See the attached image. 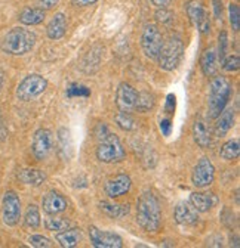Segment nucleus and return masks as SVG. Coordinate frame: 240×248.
<instances>
[{"instance_id": "nucleus-1", "label": "nucleus", "mask_w": 240, "mask_h": 248, "mask_svg": "<svg viewBox=\"0 0 240 248\" xmlns=\"http://www.w3.org/2000/svg\"><path fill=\"white\" fill-rule=\"evenodd\" d=\"M137 222L147 232H156L160 228V204L150 191L144 192L137 202Z\"/></svg>"}, {"instance_id": "nucleus-2", "label": "nucleus", "mask_w": 240, "mask_h": 248, "mask_svg": "<svg viewBox=\"0 0 240 248\" xmlns=\"http://www.w3.org/2000/svg\"><path fill=\"white\" fill-rule=\"evenodd\" d=\"M231 96L230 81L223 76H214L209 84V98H207V115L209 118H217L223 109L227 107Z\"/></svg>"}, {"instance_id": "nucleus-3", "label": "nucleus", "mask_w": 240, "mask_h": 248, "mask_svg": "<svg viewBox=\"0 0 240 248\" xmlns=\"http://www.w3.org/2000/svg\"><path fill=\"white\" fill-rule=\"evenodd\" d=\"M36 34L22 27L12 28L3 37L2 50L9 55H25L36 45Z\"/></svg>"}, {"instance_id": "nucleus-4", "label": "nucleus", "mask_w": 240, "mask_h": 248, "mask_svg": "<svg viewBox=\"0 0 240 248\" xmlns=\"http://www.w3.org/2000/svg\"><path fill=\"white\" fill-rule=\"evenodd\" d=\"M126 157V152L120 143L119 138L113 133H108L103 139H100L98 148H97V158L101 163L113 164L123 161Z\"/></svg>"}, {"instance_id": "nucleus-5", "label": "nucleus", "mask_w": 240, "mask_h": 248, "mask_svg": "<svg viewBox=\"0 0 240 248\" xmlns=\"http://www.w3.org/2000/svg\"><path fill=\"white\" fill-rule=\"evenodd\" d=\"M183 52H184V46L181 39L171 37L168 42L163 43L157 55L159 67L165 71H173L179 65V61L183 58Z\"/></svg>"}, {"instance_id": "nucleus-6", "label": "nucleus", "mask_w": 240, "mask_h": 248, "mask_svg": "<svg viewBox=\"0 0 240 248\" xmlns=\"http://www.w3.org/2000/svg\"><path fill=\"white\" fill-rule=\"evenodd\" d=\"M48 87V80L39 74H30L27 76L17 87V98L19 101L28 102L46 90Z\"/></svg>"}, {"instance_id": "nucleus-7", "label": "nucleus", "mask_w": 240, "mask_h": 248, "mask_svg": "<svg viewBox=\"0 0 240 248\" xmlns=\"http://www.w3.org/2000/svg\"><path fill=\"white\" fill-rule=\"evenodd\" d=\"M141 46L147 58L150 59H157V55L163 46V37L160 30L154 24H147L142 36H141Z\"/></svg>"}, {"instance_id": "nucleus-8", "label": "nucleus", "mask_w": 240, "mask_h": 248, "mask_svg": "<svg viewBox=\"0 0 240 248\" xmlns=\"http://www.w3.org/2000/svg\"><path fill=\"white\" fill-rule=\"evenodd\" d=\"M187 14L191 24L203 36L211 33V18H209V14L206 12V9L199 0H190L187 3Z\"/></svg>"}, {"instance_id": "nucleus-9", "label": "nucleus", "mask_w": 240, "mask_h": 248, "mask_svg": "<svg viewBox=\"0 0 240 248\" xmlns=\"http://www.w3.org/2000/svg\"><path fill=\"white\" fill-rule=\"evenodd\" d=\"M215 179V167L211 163V160L203 157L199 160L196 164L193 174H191V182L196 188H207L209 185L214 183Z\"/></svg>"}, {"instance_id": "nucleus-10", "label": "nucleus", "mask_w": 240, "mask_h": 248, "mask_svg": "<svg viewBox=\"0 0 240 248\" xmlns=\"http://www.w3.org/2000/svg\"><path fill=\"white\" fill-rule=\"evenodd\" d=\"M2 219L8 226H17L21 219V201L14 191H8L3 195Z\"/></svg>"}, {"instance_id": "nucleus-11", "label": "nucleus", "mask_w": 240, "mask_h": 248, "mask_svg": "<svg viewBox=\"0 0 240 248\" xmlns=\"http://www.w3.org/2000/svg\"><path fill=\"white\" fill-rule=\"evenodd\" d=\"M52 149H53V138H52L51 130L39 129L34 133L33 142H32V151L36 160L43 161L45 158H48V155L52 152Z\"/></svg>"}, {"instance_id": "nucleus-12", "label": "nucleus", "mask_w": 240, "mask_h": 248, "mask_svg": "<svg viewBox=\"0 0 240 248\" xmlns=\"http://www.w3.org/2000/svg\"><path fill=\"white\" fill-rule=\"evenodd\" d=\"M89 238L95 248H120L123 241L117 233L108 231H100L95 226L89 228Z\"/></svg>"}, {"instance_id": "nucleus-13", "label": "nucleus", "mask_w": 240, "mask_h": 248, "mask_svg": "<svg viewBox=\"0 0 240 248\" xmlns=\"http://www.w3.org/2000/svg\"><path fill=\"white\" fill-rule=\"evenodd\" d=\"M138 92L128 83H120L116 92V105L120 111L131 112L137 107Z\"/></svg>"}, {"instance_id": "nucleus-14", "label": "nucleus", "mask_w": 240, "mask_h": 248, "mask_svg": "<svg viewBox=\"0 0 240 248\" xmlns=\"http://www.w3.org/2000/svg\"><path fill=\"white\" fill-rule=\"evenodd\" d=\"M131 185H132V182L128 174H119L105 183L104 189L110 198H117V197H122L126 192H129Z\"/></svg>"}, {"instance_id": "nucleus-15", "label": "nucleus", "mask_w": 240, "mask_h": 248, "mask_svg": "<svg viewBox=\"0 0 240 248\" xmlns=\"http://www.w3.org/2000/svg\"><path fill=\"white\" fill-rule=\"evenodd\" d=\"M42 207H43V211L49 216H56L59 213H64L69 207V202L67 200L59 195L58 192L55 191H51L48 192L43 200H42Z\"/></svg>"}, {"instance_id": "nucleus-16", "label": "nucleus", "mask_w": 240, "mask_h": 248, "mask_svg": "<svg viewBox=\"0 0 240 248\" xmlns=\"http://www.w3.org/2000/svg\"><path fill=\"white\" fill-rule=\"evenodd\" d=\"M199 211L191 205V202L189 201H181L176 207H175V222L178 225H194L199 220Z\"/></svg>"}, {"instance_id": "nucleus-17", "label": "nucleus", "mask_w": 240, "mask_h": 248, "mask_svg": "<svg viewBox=\"0 0 240 248\" xmlns=\"http://www.w3.org/2000/svg\"><path fill=\"white\" fill-rule=\"evenodd\" d=\"M190 202L199 213H206L218 204V198L212 192H193L190 195Z\"/></svg>"}, {"instance_id": "nucleus-18", "label": "nucleus", "mask_w": 240, "mask_h": 248, "mask_svg": "<svg viewBox=\"0 0 240 248\" xmlns=\"http://www.w3.org/2000/svg\"><path fill=\"white\" fill-rule=\"evenodd\" d=\"M234 115L236 114L233 108L223 109V112L217 117V121H215V129H214L215 136L223 138L231 130V127L234 126Z\"/></svg>"}, {"instance_id": "nucleus-19", "label": "nucleus", "mask_w": 240, "mask_h": 248, "mask_svg": "<svg viewBox=\"0 0 240 248\" xmlns=\"http://www.w3.org/2000/svg\"><path fill=\"white\" fill-rule=\"evenodd\" d=\"M67 30V18L64 14H56L46 27V34L52 40H59L64 37Z\"/></svg>"}, {"instance_id": "nucleus-20", "label": "nucleus", "mask_w": 240, "mask_h": 248, "mask_svg": "<svg viewBox=\"0 0 240 248\" xmlns=\"http://www.w3.org/2000/svg\"><path fill=\"white\" fill-rule=\"evenodd\" d=\"M200 68L206 77H214L218 71V55L214 49L205 50L200 58Z\"/></svg>"}, {"instance_id": "nucleus-21", "label": "nucleus", "mask_w": 240, "mask_h": 248, "mask_svg": "<svg viewBox=\"0 0 240 248\" xmlns=\"http://www.w3.org/2000/svg\"><path fill=\"white\" fill-rule=\"evenodd\" d=\"M83 235H82V231L79 228H73V229H66V231H61V232H56V242L64 247V248H73L76 247L80 241H82Z\"/></svg>"}, {"instance_id": "nucleus-22", "label": "nucleus", "mask_w": 240, "mask_h": 248, "mask_svg": "<svg viewBox=\"0 0 240 248\" xmlns=\"http://www.w3.org/2000/svg\"><path fill=\"white\" fill-rule=\"evenodd\" d=\"M193 136L200 148H209L211 145V130L205 120H196L193 124Z\"/></svg>"}, {"instance_id": "nucleus-23", "label": "nucleus", "mask_w": 240, "mask_h": 248, "mask_svg": "<svg viewBox=\"0 0 240 248\" xmlns=\"http://www.w3.org/2000/svg\"><path fill=\"white\" fill-rule=\"evenodd\" d=\"M18 179L25 185L40 186L45 182L46 176L42 170H37V169H22L18 173Z\"/></svg>"}, {"instance_id": "nucleus-24", "label": "nucleus", "mask_w": 240, "mask_h": 248, "mask_svg": "<svg viewBox=\"0 0 240 248\" xmlns=\"http://www.w3.org/2000/svg\"><path fill=\"white\" fill-rule=\"evenodd\" d=\"M45 19V9L27 8L19 14V22L24 25H37Z\"/></svg>"}, {"instance_id": "nucleus-25", "label": "nucleus", "mask_w": 240, "mask_h": 248, "mask_svg": "<svg viewBox=\"0 0 240 248\" xmlns=\"http://www.w3.org/2000/svg\"><path fill=\"white\" fill-rule=\"evenodd\" d=\"M58 146H59V152H61V155L66 160L71 158V155H73V139H71L70 130H67L64 127L58 130Z\"/></svg>"}, {"instance_id": "nucleus-26", "label": "nucleus", "mask_w": 240, "mask_h": 248, "mask_svg": "<svg viewBox=\"0 0 240 248\" xmlns=\"http://www.w3.org/2000/svg\"><path fill=\"white\" fill-rule=\"evenodd\" d=\"M100 210L103 213H105L107 216L113 217V219H117V217H123L129 213V205H120V204H113L108 201H101L98 204Z\"/></svg>"}, {"instance_id": "nucleus-27", "label": "nucleus", "mask_w": 240, "mask_h": 248, "mask_svg": "<svg viewBox=\"0 0 240 248\" xmlns=\"http://www.w3.org/2000/svg\"><path fill=\"white\" fill-rule=\"evenodd\" d=\"M240 154V140L239 139H231L228 142H225L220 151V155L223 160H227V161H231V160H236Z\"/></svg>"}, {"instance_id": "nucleus-28", "label": "nucleus", "mask_w": 240, "mask_h": 248, "mask_svg": "<svg viewBox=\"0 0 240 248\" xmlns=\"http://www.w3.org/2000/svg\"><path fill=\"white\" fill-rule=\"evenodd\" d=\"M40 223H42V220H40V211H39V208L34 204L28 205L25 217H24V225L27 228L37 229L40 226Z\"/></svg>"}, {"instance_id": "nucleus-29", "label": "nucleus", "mask_w": 240, "mask_h": 248, "mask_svg": "<svg viewBox=\"0 0 240 248\" xmlns=\"http://www.w3.org/2000/svg\"><path fill=\"white\" fill-rule=\"evenodd\" d=\"M70 220L64 217H49L45 220V228L51 232H61L70 228Z\"/></svg>"}, {"instance_id": "nucleus-30", "label": "nucleus", "mask_w": 240, "mask_h": 248, "mask_svg": "<svg viewBox=\"0 0 240 248\" xmlns=\"http://www.w3.org/2000/svg\"><path fill=\"white\" fill-rule=\"evenodd\" d=\"M116 124L117 126L122 129V130H125V132H131V130H134L137 126H135V120H134V117L131 115V112H125V111H120L117 115H116Z\"/></svg>"}, {"instance_id": "nucleus-31", "label": "nucleus", "mask_w": 240, "mask_h": 248, "mask_svg": "<svg viewBox=\"0 0 240 248\" xmlns=\"http://www.w3.org/2000/svg\"><path fill=\"white\" fill-rule=\"evenodd\" d=\"M153 96L150 95L147 92H142V93H138V99H137V107L135 109H138L139 112H145L148 109L153 108Z\"/></svg>"}, {"instance_id": "nucleus-32", "label": "nucleus", "mask_w": 240, "mask_h": 248, "mask_svg": "<svg viewBox=\"0 0 240 248\" xmlns=\"http://www.w3.org/2000/svg\"><path fill=\"white\" fill-rule=\"evenodd\" d=\"M91 95V89H87L86 86L83 84H77V83H73L69 89H67V96L69 98H87Z\"/></svg>"}, {"instance_id": "nucleus-33", "label": "nucleus", "mask_w": 240, "mask_h": 248, "mask_svg": "<svg viewBox=\"0 0 240 248\" xmlns=\"http://www.w3.org/2000/svg\"><path fill=\"white\" fill-rule=\"evenodd\" d=\"M228 16H230V24L234 31L240 30V9L236 3H231L228 6Z\"/></svg>"}, {"instance_id": "nucleus-34", "label": "nucleus", "mask_w": 240, "mask_h": 248, "mask_svg": "<svg viewBox=\"0 0 240 248\" xmlns=\"http://www.w3.org/2000/svg\"><path fill=\"white\" fill-rule=\"evenodd\" d=\"M223 67L225 71L228 73H233V71H237L240 68V58L237 55H230L227 58H224L223 61Z\"/></svg>"}, {"instance_id": "nucleus-35", "label": "nucleus", "mask_w": 240, "mask_h": 248, "mask_svg": "<svg viewBox=\"0 0 240 248\" xmlns=\"http://www.w3.org/2000/svg\"><path fill=\"white\" fill-rule=\"evenodd\" d=\"M28 242L32 247H36V248H49L52 247V241L43 235H32L28 238Z\"/></svg>"}, {"instance_id": "nucleus-36", "label": "nucleus", "mask_w": 240, "mask_h": 248, "mask_svg": "<svg viewBox=\"0 0 240 248\" xmlns=\"http://www.w3.org/2000/svg\"><path fill=\"white\" fill-rule=\"evenodd\" d=\"M220 46H218V58L220 61H224V58L227 56V47H228V36L225 31L220 34Z\"/></svg>"}, {"instance_id": "nucleus-37", "label": "nucleus", "mask_w": 240, "mask_h": 248, "mask_svg": "<svg viewBox=\"0 0 240 248\" xmlns=\"http://www.w3.org/2000/svg\"><path fill=\"white\" fill-rule=\"evenodd\" d=\"M175 105H176V98H175V95H172V93H169V95L166 96L165 111H166L168 114H173V111H175Z\"/></svg>"}, {"instance_id": "nucleus-38", "label": "nucleus", "mask_w": 240, "mask_h": 248, "mask_svg": "<svg viewBox=\"0 0 240 248\" xmlns=\"http://www.w3.org/2000/svg\"><path fill=\"white\" fill-rule=\"evenodd\" d=\"M159 127H160V132H162L163 136H169L171 132H172V123H171V120H168V118L160 120Z\"/></svg>"}, {"instance_id": "nucleus-39", "label": "nucleus", "mask_w": 240, "mask_h": 248, "mask_svg": "<svg viewBox=\"0 0 240 248\" xmlns=\"http://www.w3.org/2000/svg\"><path fill=\"white\" fill-rule=\"evenodd\" d=\"M212 5H214V14H215V18L218 21H223V0H212Z\"/></svg>"}, {"instance_id": "nucleus-40", "label": "nucleus", "mask_w": 240, "mask_h": 248, "mask_svg": "<svg viewBox=\"0 0 240 248\" xmlns=\"http://www.w3.org/2000/svg\"><path fill=\"white\" fill-rule=\"evenodd\" d=\"M108 133H110V130L107 129L105 124H98V126H97V130H95V135H97L98 140L103 139L104 136H107Z\"/></svg>"}, {"instance_id": "nucleus-41", "label": "nucleus", "mask_w": 240, "mask_h": 248, "mask_svg": "<svg viewBox=\"0 0 240 248\" xmlns=\"http://www.w3.org/2000/svg\"><path fill=\"white\" fill-rule=\"evenodd\" d=\"M59 3V0H39V5L42 9H52Z\"/></svg>"}, {"instance_id": "nucleus-42", "label": "nucleus", "mask_w": 240, "mask_h": 248, "mask_svg": "<svg viewBox=\"0 0 240 248\" xmlns=\"http://www.w3.org/2000/svg\"><path fill=\"white\" fill-rule=\"evenodd\" d=\"M98 0H71L73 6H77V8H83V6H89V5H94L97 3Z\"/></svg>"}, {"instance_id": "nucleus-43", "label": "nucleus", "mask_w": 240, "mask_h": 248, "mask_svg": "<svg viewBox=\"0 0 240 248\" xmlns=\"http://www.w3.org/2000/svg\"><path fill=\"white\" fill-rule=\"evenodd\" d=\"M156 16H157V19H159V21H162V22H168V21L171 19V14H169V12H166V11H165V8L162 9V12H157V14H156Z\"/></svg>"}, {"instance_id": "nucleus-44", "label": "nucleus", "mask_w": 240, "mask_h": 248, "mask_svg": "<svg viewBox=\"0 0 240 248\" xmlns=\"http://www.w3.org/2000/svg\"><path fill=\"white\" fill-rule=\"evenodd\" d=\"M5 138H6V127H5V123H3L2 112H0V142L5 140Z\"/></svg>"}, {"instance_id": "nucleus-45", "label": "nucleus", "mask_w": 240, "mask_h": 248, "mask_svg": "<svg viewBox=\"0 0 240 248\" xmlns=\"http://www.w3.org/2000/svg\"><path fill=\"white\" fill-rule=\"evenodd\" d=\"M153 2V5L157 8V9H163V8H166L172 0H152Z\"/></svg>"}, {"instance_id": "nucleus-46", "label": "nucleus", "mask_w": 240, "mask_h": 248, "mask_svg": "<svg viewBox=\"0 0 240 248\" xmlns=\"http://www.w3.org/2000/svg\"><path fill=\"white\" fill-rule=\"evenodd\" d=\"M2 87H3V73L0 71V90H2Z\"/></svg>"}]
</instances>
